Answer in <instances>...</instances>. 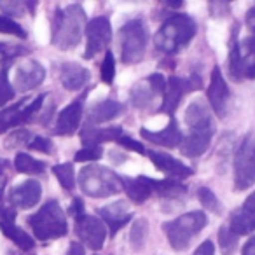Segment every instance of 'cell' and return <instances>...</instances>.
<instances>
[{"label": "cell", "instance_id": "cell-35", "mask_svg": "<svg viewBox=\"0 0 255 255\" xmlns=\"http://www.w3.org/2000/svg\"><path fill=\"white\" fill-rule=\"evenodd\" d=\"M238 238L236 234L231 231V227L227 226H222L219 231V243H220V248H222V254L224 255H231L238 247Z\"/></svg>", "mask_w": 255, "mask_h": 255}, {"label": "cell", "instance_id": "cell-39", "mask_svg": "<svg viewBox=\"0 0 255 255\" xmlns=\"http://www.w3.org/2000/svg\"><path fill=\"white\" fill-rule=\"evenodd\" d=\"M25 7H28V5H26V2L0 0V9H2V11H4L7 16H16V18H19V16L25 14Z\"/></svg>", "mask_w": 255, "mask_h": 255}, {"label": "cell", "instance_id": "cell-38", "mask_svg": "<svg viewBox=\"0 0 255 255\" xmlns=\"http://www.w3.org/2000/svg\"><path fill=\"white\" fill-rule=\"evenodd\" d=\"M103 156L102 147H84L75 154V161L77 163H95Z\"/></svg>", "mask_w": 255, "mask_h": 255}, {"label": "cell", "instance_id": "cell-26", "mask_svg": "<svg viewBox=\"0 0 255 255\" xmlns=\"http://www.w3.org/2000/svg\"><path fill=\"white\" fill-rule=\"evenodd\" d=\"M212 135H199V133H187L180 143V150L185 157H199L208 150Z\"/></svg>", "mask_w": 255, "mask_h": 255}, {"label": "cell", "instance_id": "cell-51", "mask_svg": "<svg viewBox=\"0 0 255 255\" xmlns=\"http://www.w3.org/2000/svg\"><path fill=\"white\" fill-rule=\"evenodd\" d=\"M4 185H5V180L0 184V203H2V198H4Z\"/></svg>", "mask_w": 255, "mask_h": 255}, {"label": "cell", "instance_id": "cell-14", "mask_svg": "<svg viewBox=\"0 0 255 255\" xmlns=\"http://www.w3.org/2000/svg\"><path fill=\"white\" fill-rule=\"evenodd\" d=\"M16 219V210L12 206H5L0 210V231L4 233V236H7L12 243H16V247H19L21 250H32L33 248V238L28 233L18 227L14 224Z\"/></svg>", "mask_w": 255, "mask_h": 255}, {"label": "cell", "instance_id": "cell-19", "mask_svg": "<svg viewBox=\"0 0 255 255\" xmlns=\"http://www.w3.org/2000/svg\"><path fill=\"white\" fill-rule=\"evenodd\" d=\"M98 213L103 219V222L109 226V231L112 236H116L119 233V229H123L133 217V213L128 210L126 201H116L112 205H107L103 208H100Z\"/></svg>", "mask_w": 255, "mask_h": 255}, {"label": "cell", "instance_id": "cell-48", "mask_svg": "<svg viewBox=\"0 0 255 255\" xmlns=\"http://www.w3.org/2000/svg\"><path fill=\"white\" fill-rule=\"evenodd\" d=\"M243 206H247L248 210H252V212L255 213V191L252 192L250 196H248V198H247V201L243 203Z\"/></svg>", "mask_w": 255, "mask_h": 255}, {"label": "cell", "instance_id": "cell-22", "mask_svg": "<svg viewBox=\"0 0 255 255\" xmlns=\"http://www.w3.org/2000/svg\"><path fill=\"white\" fill-rule=\"evenodd\" d=\"M121 185H123V191L128 194V198L131 199L133 203H138V205L147 201L154 192L149 177H136V178L121 177Z\"/></svg>", "mask_w": 255, "mask_h": 255}, {"label": "cell", "instance_id": "cell-7", "mask_svg": "<svg viewBox=\"0 0 255 255\" xmlns=\"http://www.w3.org/2000/svg\"><path fill=\"white\" fill-rule=\"evenodd\" d=\"M255 184V135L250 133L241 142L234 156V187L245 191Z\"/></svg>", "mask_w": 255, "mask_h": 255}, {"label": "cell", "instance_id": "cell-32", "mask_svg": "<svg viewBox=\"0 0 255 255\" xmlns=\"http://www.w3.org/2000/svg\"><path fill=\"white\" fill-rule=\"evenodd\" d=\"M53 173L56 175L58 182L61 184V187L72 191L75 187V170L74 163H61L53 166Z\"/></svg>", "mask_w": 255, "mask_h": 255}, {"label": "cell", "instance_id": "cell-13", "mask_svg": "<svg viewBox=\"0 0 255 255\" xmlns=\"http://www.w3.org/2000/svg\"><path fill=\"white\" fill-rule=\"evenodd\" d=\"M46 77L44 67L35 60H26L19 63L14 70V91L25 93L30 89H35L42 84Z\"/></svg>", "mask_w": 255, "mask_h": 255}, {"label": "cell", "instance_id": "cell-5", "mask_svg": "<svg viewBox=\"0 0 255 255\" xmlns=\"http://www.w3.org/2000/svg\"><path fill=\"white\" fill-rule=\"evenodd\" d=\"M206 219L205 212L196 210V212H189L185 215H180L178 219L171 220V222L163 224V229L166 233V238L170 245L175 250H185L191 243V240L205 229Z\"/></svg>", "mask_w": 255, "mask_h": 255}, {"label": "cell", "instance_id": "cell-29", "mask_svg": "<svg viewBox=\"0 0 255 255\" xmlns=\"http://www.w3.org/2000/svg\"><path fill=\"white\" fill-rule=\"evenodd\" d=\"M14 166L19 173H25V175H39L46 171V164L39 159H33L32 156L28 154H18L14 159Z\"/></svg>", "mask_w": 255, "mask_h": 255}, {"label": "cell", "instance_id": "cell-34", "mask_svg": "<svg viewBox=\"0 0 255 255\" xmlns=\"http://www.w3.org/2000/svg\"><path fill=\"white\" fill-rule=\"evenodd\" d=\"M198 199L201 201V205L205 206L206 210H210L215 215H220L222 213V205H220L219 198L215 196V192L208 187H199L198 189Z\"/></svg>", "mask_w": 255, "mask_h": 255}, {"label": "cell", "instance_id": "cell-12", "mask_svg": "<svg viewBox=\"0 0 255 255\" xmlns=\"http://www.w3.org/2000/svg\"><path fill=\"white\" fill-rule=\"evenodd\" d=\"M185 124L189 133H203V135H213L215 133V123H213L212 110L205 105V102L196 100L185 110Z\"/></svg>", "mask_w": 255, "mask_h": 255}, {"label": "cell", "instance_id": "cell-21", "mask_svg": "<svg viewBox=\"0 0 255 255\" xmlns=\"http://www.w3.org/2000/svg\"><path fill=\"white\" fill-rule=\"evenodd\" d=\"M123 136V128L110 126V128H96L86 126L81 133V140L84 147H100L107 142H117Z\"/></svg>", "mask_w": 255, "mask_h": 255}, {"label": "cell", "instance_id": "cell-11", "mask_svg": "<svg viewBox=\"0 0 255 255\" xmlns=\"http://www.w3.org/2000/svg\"><path fill=\"white\" fill-rule=\"evenodd\" d=\"M75 231H77V236L81 238V241L91 250H100L105 243L107 231L105 226L100 219L91 215H82L75 220Z\"/></svg>", "mask_w": 255, "mask_h": 255}, {"label": "cell", "instance_id": "cell-17", "mask_svg": "<svg viewBox=\"0 0 255 255\" xmlns=\"http://www.w3.org/2000/svg\"><path fill=\"white\" fill-rule=\"evenodd\" d=\"M42 196V187L37 180H25L23 184H19L18 187H14L9 194V201H11L12 208H33L37 203L40 201Z\"/></svg>", "mask_w": 255, "mask_h": 255}, {"label": "cell", "instance_id": "cell-47", "mask_svg": "<svg viewBox=\"0 0 255 255\" xmlns=\"http://www.w3.org/2000/svg\"><path fill=\"white\" fill-rule=\"evenodd\" d=\"M67 255H84V247H82L81 243H70V247H68L67 250Z\"/></svg>", "mask_w": 255, "mask_h": 255}, {"label": "cell", "instance_id": "cell-42", "mask_svg": "<svg viewBox=\"0 0 255 255\" xmlns=\"http://www.w3.org/2000/svg\"><path fill=\"white\" fill-rule=\"evenodd\" d=\"M194 255H215V245H213L212 240H206L196 248Z\"/></svg>", "mask_w": 255, "mask_h": 255}, {"label": "cell", "instance_id": "cell-9", "mask_svg": "<svg viewBox=\"0 0 255 255\" xmlns=\"http://www.w3.org/2000/svg\"><path fill=\"white\" fill-rule=\"evenodd\" d=\"M164 89H166V79L161 74H152L145 81H140L133 86L129 98L136 109H147L156 96L164 95Z\"/></svg>", "mask_w": 255, "mask_h": 255}, {"label": "cell", "instance_id": "cell-41", "mask_svg": "<svg viewBox=\"0 0 255 255\" xmlns=\"http://www.w3.org/2000/svg\"><path fill=\"white\" fill-rule=\"evenodd\" d=\"M117 143H119L121 147H124V149H128V150H133V152H138V154H145V147H143L140 142H136V140H133L131 136H128V135L121 136V138L117 140Z\"/></svg>", "mask_w": 255, "mask_h": 255}, {"label": "cell", "instance_id": "cell-25", "mask_svg": "<svg viewBox=\"0 0 255 255\" xmlns=\"http://www.w3.org/2000/svg\"><path fill=\"white\" fill-rule=\"evenodd\" d=\"M227 226L231 227L236 236H247V234L254 233L255 231V213L252 210H248L247 206H241V208H236L229 217V224Z\"/></svg>", "mask_w": 255, "mask_h": 255}, {"label": "cell", "instance_id": "cell-50", "mask_svg": "<svg viewBox=\"0 0 255 255\" xmlns=\"http://www.w3.org/2000/svg\"><path fill=\"white\" fill-rule=\"evenodd\" d=\"M7 168V161L0 159V180H4V170Z\"/></svg>", "mask_w": 255, "mask_h": 255}, {"label": "cell", "instance_id": "cell-16", "mask_svg": "<svg viewBox=\"0 0 255 255\" xmlns=\"http://www.w3.org/2000/svg\"><path fill=\"white\" fill-rule=\"evenodd\" d=\"M140 135L142 138H145L147 142L150 143H156V145H161V147H180L182 140H184V135H182L180 128H178L177 121L171 117L170 123L159 129V131H150L147 128H142L140 129Z\"/></svg>", "mask_w": 255, "mask_h": 255}, {"label": "cell", "instance_id": "cell-37", "mask_svg": "<svg viewBox=\"0 0 255 255\" xmlns=\"http://www.w3.org/2000/svg\"><path fill=\"white\" fill-rule=\"evenodd\" d=\"M0 33H9V35L19 37V39L26 37V32L21 28V25L7 16H0Z\"/></svg>", "mask_w": 255, "mask_h": 255}, {"label": "cell", "instance_id": "cell-33", "mask_svg": "<svg viewBox=\"0 0 255 255\" xmlns=\"http://www.w3.org/2000/svg\"><path fill=\"white\" fill-rule=\"evenodd\" d=\"M7 72H9V63H4V67L0 68V107H4L7 102H11L16 95L14 86L9 81Z\"/></svg>", "mask_w": 255, "mask_h": 255}, {"label": "cell", "instance_id": "cell-27", "mask_svg": "<svg viewBox=\"0 0 255 255\" xmlns=\"http://www.w3.org/2000/svg\"><path fill=\"white\" fill-rule=\"evenodd\" d=\"M25 102L26 100H21V102H18L16 105L0 110V135L5 133L7 129H11V128L18 126V124L25 123V117H23Z\"/></svg>", "mask_w": 255, "mask_h": 255}, {"label": "cell", "instance_id": "cell-30", "mask_svg": "<svg viewBox=\"0 0 255 255\" xmlns=\"http://www.w3.org/2000/svg\"><path fill=\"white\" fill-rule=\"evenodd\" d=\"M229 75L233 81H243L241 75V49H240V40L233 33L229 47Z\"/></svg>", "mask_w": 255, "mask_h": 255}, {"label": "cell", "instance_id": "cell-31", "mask_svg": "<svg viewBox=\"0 0 255 255\" xmlns=\"http://www.w3.org/2000/svg\"><path fill=\"white\" fill-rule=\"evenodd\" d=\"M147 236H149V222L145 219L135 220L129 231V243H131L133 250H142L145 247Z\"/></svg>", "mask_w": 255, "mask_h": 255}, {"label": "cell", "instance_id": "cell-4", "mask_svg": "<svg viewBox=\"0 0 255 255\" xmlns=\"http://www.w3.org/2000/svg\"><path fill=\"white\" fill-rule=\"evenodd\" d=\"M28 226L32 227L35 238H39L40 241L63 238L68 231L67 219L58 201H47L39 212L30 215Z\"/></svg>", "mask_w": 255, "mask_h": 255}, {"label": "cell", "instance_id": "cell-3", "mask_svg": "<svg viewBox=\"0 0 255 255\" xmlns=\"http://www.w3.org/2000/svg\"><path fill=\"white\" fill-rule=\"evenodd\" d=\"M79 185L89 198L103 199L123 191L121 177L100 164H88L79 171Z\"/></svg>", "mask_w": 255, "mask_h": 255}, {"label": "cell", "instance_id": "cell-18", "mask_svg": "<svg viewBox=\"0 0 255 255\" xmlns=\"http://www.w3.org/2000/svg\"><path fill=\"white\" fill-rule=\"evenodd\" d=\"M187 93H191L187 86V79H180V77L166 79V89H164L163 103H161L159 112L168 114L170 117H173V114L177 112L178 105H180V100Z\"/></svg>", "mask_w": 255, "mask_h": 255}, {"label": "cell", "instance_id": "cell-24", "mask_svg": "<svg viewBox=\"0 0 255 255\" xmlns=\"http://www.w3.org/2000/svg\"><path fill=\"white\" fill-rule=\"evenodd\" d=\"M124 110V107L119 102L114 100H103V102L93 105L88 110V126H96V124L109 123V121L116 119L121 112Z\"/></svg>", "mask_w": 255, "mask_h": 255}, {"label": "cell", "instance_id": "cell-36", "mask_svg": "<svg viewBox=\"0 0 255 255\" xmlns=\"http://www.w3.org/2000/svg\"><path fill=\"white\" fill-rule=\"evenodd\" d=\"M100 72H102V81L105 82V84H112L114 77H116V58H114L112 51H107L105 53V58H103Z\"/></svg>", "mask_w": 255, "mask_h": 255}, {"label": "cell", "instance_id": "cell-20", "mask_svg": "<svg viewBox=\"0 0 255 255\" xmlns=\"http://www.w3.org/2000/svg\"><path fill=\"white\" fill-rule=\"evenodd\" d=\"M82 102L77 100V102H72L58 114L56 119V126H54V133L60 136H70L72 133L77 131L79 124H81L82 119Z\"/></svg>", "mask_w": 255, "mask_h": 255}, {"label": "cell", "instance_id": "cell-40", "mask_svg": "<svg viewBox=\"0 0 255 255\" xmlns=\"http://www.w3.org/2000/svg\"><path fill=\"white\" fill-rule=\"evenodd\" d=\"M30 149L37 150V152H44V154H53V142L49 138H44V136H33V140L28 143Z\"/></svg>", "mask_w": 255, "mask_h": 255}, {"label": "cell", "instance_id": "cell-8", "mask_svg": "<svg viewBox=\"0 0 255 255\" xmlns=\"http://www.w3.org/2000/svg\"><path fill=\"white\" fill-rule=\"evenodd\" d=\"M112 40V26H110L109 18L98 16L91 19L86 25V60H91L98 53L107 49V46Z\"/></svg>", "mask_w": 255, "mask_h": 255}, {"label": "cell", "instance_id": "cell-10", "mask_svg": "<svg viewBox=\"0 0 255 255\" xmlns=\"http://www.w3.org/2000/svg\"><path fill=\"white\" fill-rule=\"evenodd\" d=\"M208 102L212 110L217 114V117H226L227 109H229V100H231V93H229V86H227L226 79H224L220 67H215L212 70V77H210V86H208Z\"/></svg>", "mask_w": 255, "mask_h": 255}, {"label": "cell", "instance_id": "cell-2", "mask_svg": "<svg viewBox=\"0 0 255 255\" xmlns=\"http://www.w3.org/2000/svg\"><path fill=\"white\" fill-rule=\"evenodd\" d=\"M198 32V25L189 14H173L163 23L159 32L154 37L157 51L164 54H175L185 47Z\"/></svg>", "mask_w": 255, "mask_h": 255}, {"label": "cell", "instance_id": "cell-6", "mask_svg": "<svg viewBox=\"0 0 255 255\" xmlns=\"http://www.w3.org/2000/svg\"><path fill=\"white\" fill-rule=\"evenodd\" d=\"M147 40V26L142 19H131L119 30V49L121 60L126 65H135L145 54Z\"/></svg>", "mask_w": 255, "mask_h": 255}, {"label": "cell", "instance_id": "cell-28", "mask_svg": "<svg viewBox=\"0 0 255 255\" xmlns=\"http://www.w3.org/2000/svg\"><path fill=\"white\" fill-rule=\"evenodd\" d=\"M150 185H152V191L156 194L166 199H177L184 196L185 191H187V187L182 182L173 180V178H166V180H152L150 178Z\"/></svg>", "mask_w": 255, "mask_h": 255}, {"label": "cell", "instance_id": "cell-44", "mask_svg": "<svg viewBox=\"0 0 255 255\" xmlns=\"http://www.w3.org/2000/svg\"><path fill=\"white\" fill-rule=\"evenodd\" d=\"M245 21H247V26L248 30H250L252 33L255 35V4L252 5L250 9H248L247 16H245Z\"/></svg>", "mask_w": 255, "mask_h": 255}, {"label": "cell", "instance_id": "cell-23", "mask_svg": "<svg viewBox=\"0 0 255 255\" xmlns=\"http://www.w3.org/2000/svg\"><path fill=\"white\" fill-rule=\"evenodd\" d=\"M60 81L68 91H79L89 81V72L79 63H65L60 68Z\"/></svg>", "mask_w": 255, "mask_h": 255}, {"label": "cell", "instance_id": "cell-49", "mask_svg": "<svg viewBox=\"0 0 255 255\" xmlns=\"http://www.w3.org/2000/svg\"><path fill=\"white\" fill-rule=\"evenodd\" d=\"M4 49H5V46H4V44H0V56H4V60L9 61V58H12L14 54H9L7 51H4Z\"/></svg>", "mask_w": 255, "mask_h": 255}, {"label": "cell", "instance_id": "cell-43", "mask_svg": "<svg viewBox=\"0 0 255 255\" xmlns=\"http://www.w3.org/2000/svg\"><path fill=\"white\" fill-rule=\"evenodd\" d=\"M68 212H70V215L74 217L75 220H77L79 217L84 215V203H82V199L75 198V199H74V203L70 205V210H68Z\"/></svg>", "mask_w": 255, "mask_h": 255}, {"label": "cell", "instance_id": "cell-1", "mask_svg": "<svg viewBox=\"0 0 255 255\" xmlns=\"http://www.w3.org/2000/svg\"><path fill=\"white\" fill-rule=\"evenodd\" d=\"M86 12L81 4H72L54 11L53 18V42L61 51L74 49L81 42L86 32Z\"/></svg>", "mask_w": 255, "mask_h": 255}, {"label": "cell", "instance_id": "cell-46", "mask_svg": "<svg viewBox=\"0 0 255 255\" xmlns=\"http://www.w3.org/2000/svg\"><path fill=\"white\" fill-rule=\"evenodd\" d=\"M241 255H255V236L250 238V240L245 243L243 250H241Z\"/></svg>", "mask_w": 255, "mask_h": 255}, {"label": "cell", "instance_id": "cell-15", "mask_svg": "<svg viewBox=\"0 0 255 255\" xmlns=\"http://www.w3.org/2000/svg\"><path fill=\"white\" fill-rule=\"evenodd\" d=\"M147 156L150 157L152 164L161 173L168 175V177L173 178V180H177V178H187L194 175V170H192L191 166H187L185 163L178 161L177 157L170 156V154L157 152V150H149Z\"/></svg>", "mask_w": 255, "mask_h": 255}, {"label": "cell", "instance_id": "cell-45", "mask_svg": "<svg viewBox=\"0 0 255 255\" xmlns=\"http://www.w3.org/2000/svg\"><path fill=\"white\" fill-rule=\"evenodd\" d=\"M187 86H189V91H196V89H201L203 88V81L199 75L192 74L191 77L187 79Z\"/></svg>", "mask_w": 255, "mask_h": 255}]
</instances>
